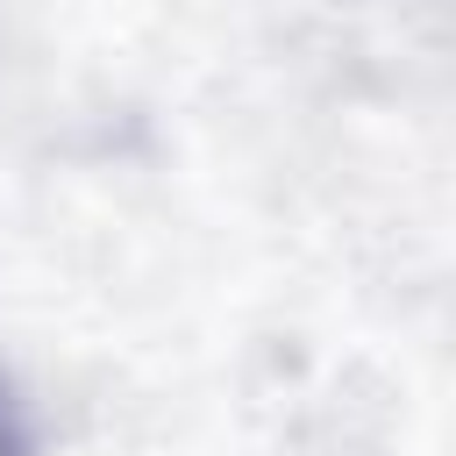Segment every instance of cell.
<instances>
[{"label": "cell", "mask_w": 456, "mask_h": 456, "mask_svg": "<svg viewBox=\"0 0 456 456\" xmlns=\"http://www.w3.org/2000/svg\"><path fill=\"white\" fill-rule=\"evenodd\" d=\"M0 456H36V428H28V406L7 370H0Z\"/></svg>", "instance_id": "obj_1"}]
</instances>
